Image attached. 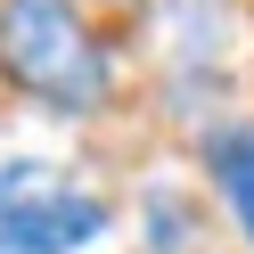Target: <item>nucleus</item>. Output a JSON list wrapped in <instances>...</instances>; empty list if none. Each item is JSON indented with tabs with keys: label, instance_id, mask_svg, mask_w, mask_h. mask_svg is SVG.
<instances>
[{
	"label": "nucleus",
	"instance_id": "1",
	"mask_svg": "<svg viewBox=\"0 0 254 254\" xmlns=\"http://www.w3.org/2000/svg\"><path fill=\"white\" fill-rule=\"evenodd\" d=\"M0 74L50 115H90L115 90V66L74 0H0Z\"/></svg>",
	"mask_w": 254,
	"mask_h": 254
},
{
	"label": "nucleus",
	"instance_id": "4",
	"mask_svg": "<svg viewBox=\"0 0 254 254\" xmlns=\"http://www.w3.org/2000/svg\"><path fill=\"white\" fill-rule=\"evenodd\" d=\"M139 230H148L156 254H189L197 246V213H189L172 189H148V205H139Z\"/></svg>",
	"mask_w": 254,
	"mask_h": 254
},
{
	"label": "nucleus",
	"instance_id": "3",
	"mask_svg": "<svg viewBox=\"0 0 254 254\" xmlns=\"http://www.w3.org/2000/svg\"><path fill=\"white\" fill-rule=\"evenodd\" d=\"M197 156H205V181H213L221 213L238 221V238L254 254V123H213Z\"/></svg>",
	"mask_w": 254,
	"mask_h": 254
},
{
	"label": "nucleus",
	"instance_id": "2",
	"mask_svg": "<svg viewBox=\"0 0 254 254\" xmlns=\"http://www.w3.org/2000/svg\"><path fill=\"white\" fill-rule=\"evenodd\" d=\"M115 230V205L50 156L0 164V254H82Z\"/></svg>",
	"mask_w": 254,
	"mask_h": 254
}]
</instances>
